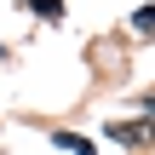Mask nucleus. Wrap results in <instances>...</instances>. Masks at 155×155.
<instances>
[{"label":"nucleus","mask_w":155,"mask_h":155,"mask_svg":"<svg viewBox=\"0 0 155 155\" xmlns=\"http://www.w3.org/2000/svg\"><path fill=\"white\" fill-rule=\"evenodd\" d=\"M109 138L115 144H155V121H115Z\"/></svg>","instance_id":"obj_1"},{"label":"nucleus","mask_w":155,"mask_h":155,"mask_svg":"<svg viewBox=\"0 0 155 155\" xmlns=\"http://www.w3.org/2000/svg\"><path fill=\"white\" fill-rule=\"evenodd\" d=\"M52 144H58V150H75V155H92V144H86V138H75V132H58Z\"/></svg>","instance_id":"obj_2"},{"label":"nucleus","mask_w":155,"mask_h":155,"mask_svg":"<svg viewBox=\"0 0 155 155\" xmlns=\"http://www.w3.org/2000/svg\"><path fill=\"white\" fill-rule=\"evenodd\" d=\"M29 6H35V12H46V17H58V12H63L58 0H29Z\"/></svg>","instance_id":"obj_3"},{"label":"nucleus","mask_w":155,"mask_h":155,"mask_svg":"<svg viewBox=\"0 0 155 155\" xmlns=\"http://www.w3.org/2000/svg\"><path fill=\"white\" fill-rule=\"evenodd\" d=\"M132 23H138V29H155V6H144V12H138Z\"/></svg>","instance_id":"obj_4"},{"label":"nucleus","mask_w":155,"mask_h":155,"mask_svg":"<svg viewBox=\"0 0 155 155\" xmlns=\"http://www.w3.org/2000/svg\"><path fill=\"white\" fill-rule=\"evenodd\" d=\"M150 104H155V98H150Z\"/></svg>","instance_id":"obj_5"}]
</instances>
